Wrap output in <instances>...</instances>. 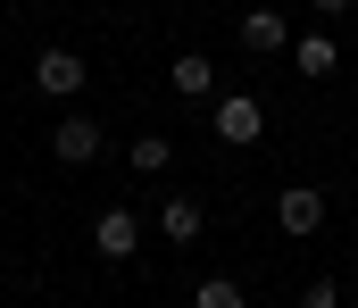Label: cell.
Returning a JSON list of instances; mask_svg holds the SVG:
<instances>
[{
	"label": "cell",
	"instance_id": "1",
	"mask_svg": "<svg viewBox=\"0 0 358 308\" xmlns=\"http://www.w3.org/2000/svg\"><path fill=\"white\" fill-rule=\"evenodd\" d=\"M267 133V101L259 92H217V142L225 150H250Z\"/></svg>",
	"mask_w": 358,
	"mask_h": 308
},
{
	"label": "cell",
	"instance_id": "2",
	"mask_svg": "<svg viewBox=\"0 0 358 308\" xmlns=\"http://www.w3.org/2000/svg\"><path fill=\"white\" fill-rule=\"evenodd\" d=\"M100 142H108V133H100V117H84V108H67V117L50 125V159H67V167H92Z\"/></svg>",
	"mask_w": 358,
	"mask_h": 308
},
{
	"label": "cell",
	"instance_id": "3",
	"mask_svg": "<svg viewBox=\"0 0 358 308\" xmlns=\"http://www.w3.org/2000/svg\"><path fill=\"white\" fill-rule=\"evenodd\" d=\"M92 250H100L108 267H125V258L142 250V217H134V208H100V217H92Z\"/></svg>",
	"mask_w": 358,
	"mask_h": 308
},
{
	"label": "cell",
	"instance_id": "4",
	"mask_svg": "<svg viewBox=\"0 0 358 308\" xmlns=\"http://www.w3.org/2000/svg\"><path fill=\"white\" fill-rule=\"evenodd\" d=\"M84 50H67V42H50V50H42V59H34V92H59V101H76V92H84Z\"/></svg>",
	"mask_w": 358,
	"mask_h": 308
},
{
	"label": "cell",
	"instance_id": "5",
	"mask_svg": "<svg viewBox=\"0 0 358 308\" xmlns=\"http://www.w3.org/2000/svg\"><path fill=\"white\" fill-rule=\"evenodd\" d=\"M234 42H242L250 59H275V50H292V17H283V8H242Z\"/></svg>",
	"mask_w": 358,
	"mask_h": 308
},
{
	"label": "cell",
	"instance_id": "6",
	"mask_svg": "<svg viewBox=\"0 0 358 308\" xmlns=\"http://www.w3.org/2000/svg\"><path fill=\"white\" fill-rule=\"evenodd\" d=\"M275 225H283L292 242H308V233H325V192H317V184H292V192L275 200Z\"/></svg>",
	"mask_w": 358,
	"mask_h": 308
},
{
	"label": "cell",
	"instance_id": "7",
	"mask_svg": "<svg viewBox=\"0 0 358 308\" xmlns=\"http://www.w3.org/2000/svg\"><path fill=\"white\" fill-rule=\"evenodd\" d=\"M167 84H176L183 101H208V92H217V67H208V50H183L176 67H167Z\"/></svg>",
	"mask_w": 358,
	"mask_h": 308
},
{
	"label": "cell",
	"instance_id": "8",
	"mask_svg": "<svg viewBox=\"0 0 358 308\" xmlns=\"http://www.w3.org/2000/svg\"><path fill=\"white\" fill-rule=\"evenodd\" d=\"M159 233H167V242H200V233H208V217H200V200H192V192H176V200L159 208Z\"/></svg>",
	"mask_w": 358,
	"mask_h": 308
},
{
	"label": "cell",
	"instance_id": "9",
	"mask_svg": "<svg viewBox=\"0 0 358 308\" xmlns=\"http://www.w3.org/2000/svg\"><path fill=\"white\" fill-rule=\"evenodd\" d=\"M334 59H342V50H334V34H300V42H292V67H300L308 84H325V75H334Z\"/></svg>",
	"mask_w": 358,
	"mask_h": 308
},
{
	"label": "cell",
	"instance_id": "10",
	"mask_svg": "<svg viewBox=\"0 0 358 308\" xmlns=\"http://www.w3.org/2000/svg\"><path fill=\"white\" fill-rule=\"evenodd\" d=\"M125 159H134V175H167V167H176V150H167V133H142V142H134Z\"/></svg>",
	"mask_w": 358,
	"mask_h": 308
},
{
	"label": "cell",
	"instance_id": "11",
	"mask_svg": "<svg viewBox=\"0 0 358 308\" xmlns=\"http://www.w3.org/2000/svg\"><path fill=\"white\" fill-rule=\"evenodd\" d=\"M192 308H250V292H242L234 275H208V284L192 292Z\"/></svg>",
	"mask_w": 358,
	"mask_h": 308
},
{
	"label": "cell",
	"instance_id": "12",
	"mask_svg": "<svg viewBox=\"0 0 358 308\" xmlns=\"http://www.w3.org/2000/svg\"><path fill=\"white\" fill-rule=\"evenodd\" d=\"M300 308H342V292H334V275H325V284H308V292H300Z\"/></svg>",
	"mask_w": 358,
	"mask_h": 308
},
{
	"label": "cell",
	"instance_id": "13",
	"mask_svg": "<svg viewBox=\"0 0 358 308\" xmlns=\"http://www.w3.org/2000/svg\"><path fill=\"white\" fill-rule=\"evenodd\" d=\"M350 8H358V0H317V17H350Z\"/></svg>",
	"mask_w": 358,
	"mask_h": 308
}]
</instances>
